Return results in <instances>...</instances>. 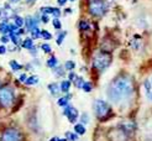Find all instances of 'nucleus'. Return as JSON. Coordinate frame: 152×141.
<instances>
[{"label": "nucleus", "mask_w": 152, "mask_h": 141, "mask_svg": "<svg viewBox=\"0 0 152 141\" xmlns=\"http://www.w3.org/2000/svg\"><path fill=\"white\" fill-rule=\"evenodd\" d=\"M136 91L135 80L130 74H119L106 87V96L115 105H127Z\"/></svg>", "instance_id": "obj_1"}, {"label": "nucleus", "mask_w": 152, "mask_h": 141, "mask_svg": "<svg viewBox=\"0 0 152 141\" xmlns=\"http://www.w3.org/2000/svg\"><path fill=\"white\" fill-rule=\"evenodd\" d=\"M113 61L110 52H105L103 50L96 51L92 57V68L98 73L104 72L106 68H109Z\"/></svg>", "instance_id": "obj_2"}, {"label": "nucleus", "mask_w": 152, "mask_h": 141, "mask_svg": "<svg viewBox=\"0 0 152 141\" xmlns=\"http://www.w3.org/2000/svg\"><path fill=\"white\" fill-rule=\"evenodd\" d=\"M93 113L98 120L106 121L113 115L111 105L103 99H95L93 102Z\"/></svg>", "instance_id": "obj_3"}, {"label": "nucleus", "mask_w": 152, "mask_h": 141, "mask_svg": "<svg viewBox=\"0 0 152 141\" xmlns=\"http://www.w3.org/2000/svg\"><path fill=\"white\" fill-rule=\"evenodd\" d=\"M108 9L105 0H88V12L92 18H103L108 12Z\"/></svg>", "instance_id": "obj_4"}, {"label": "nucleus", "mask_w": 152, "mask_h": 141, "mask_svg": "<svg viewBox=\"0 0 152 141\" xmlns=\"http://www.w3.org/2000/svg\"><path fill=\"white\" fill-rule=\"evenodd\" d=\"M15 103V91L10 85L0 87V107L7 109L14 105Z\"/></svg>", "instance_id": "obj_5"}, {"label": "nucleus", "mask_w": 152, "mask_h": 141, "mask_svg": "<svg viewBox=\"0 0 152 141\" xmlns=\"http://www.w3.org/2000/svg\"><path fill=\"white\" fill-rule=\"evenodd\" d=\"M0 141H24V135L16 128H7L3 131Z\"/></svg>", "instance_id": "obj_6"}, {"label": "nucleus", "mask_w": 152, "mask_h": 141, "mask_svg": "<svg viewBox=\"0 0 152 141\" xmlns=\"http://www.w3.org/2000/svg\"><path fill=\"white\" fill-rule=\"evenodd\" d=\"M108 139L109 141H127L129 135L121 126H116V128H113L111 130H109Z\"/></svg>", "instance_id": "obj_7"}, {"label": "nucleus", "mask_w": 152, "mask_h": 141, "mask_svg": "<svg viewBox=\"0 0 152 141\" xmlns=\"http://www.w3.org/2000/svg\"><path fill=\"white\" fill-rule=\"evenodd\" d=\"M63 115L68 119L69 123L75 124V121H77V119L79 116V113H78L77 108H74L73 105H71V104H68V105L64 107V109H63Z\"/></svg>", "instance_id": "obj_8"}, {"label": "nucleus", "mask_w": 152, "mask_h": 141, "mask_svg": "<svg viewBox=\"0 0 152 141\" xmlns=\"http://www.w3.org/2000/svg\"><path fill=\"white\" fill-rule=\"evenodd\" d=\"M41 21V16L39 14L34 15V16H26L25 18V24L24 26L26 27L27 31H31L32 28L35 27H39V22Z\"/></svg>", "instance_id": "obj_9"}, {"label": "nucleus", "mask_w": 152, "mask_h": 141, "mask_svg": "<svg viewBox=\"0 0 152 141\" xmlns=\"http://www.w3.org/2000/svg\"><path fill=\"white\" fill-rule=\"evenodd\" d=\"M71 99H72V94L71 93H68L64 96H61V98H58V100H57L58 107H61V108L67 107L68 104H71Z\"/></svg>", "instance_id": "obj_10"}, {"label": "nucleus", "mask_w": 152, "mask_h": 141, "mask_svg": "<svg viewBox=\"0 0 152 141\" xmlns=\"http://www.w3.org/2000/svg\"><path fill=\"white\" fill-rule=\"evenodd\" d=\"M90 22L88 21V20H86V19H82V20H79V22H78V28L82 32H86V31H89L90 30Z\"/></svg>", "instance_id": "obj_11"}, {"label": "nucleus", "mask_w": 152, "mask_h": 141, "mask_svg": "<svg viewBox=\"0 0 152 141\" xmlns=\"http://www.w3.org/2000/svg\"><path fill=\"white\" fill-rule=\"evenodd\" d=\"M47 88H48L50 93H51L53 96H57V95H59V93H61V88H59V84H58V83H50Z\"/></svg>", "instance_id": "obj_12"}, {"label": "nucleus", "mask_w": 152, "mask_h": 141, "mask_svg": "<svg viewBox=\"0 0 152 141\" xmlns=\"http://www.w3.org/2000/svg\"><path fill=\"white\" fill-rule=\"evenodd\" d=\"M72 87V82L71 80H68V79H64L61 82V84H59V88H61V92L62 93H68L69 92V89Z\"/></svg>", "instance_id": "obj_13"}, {"label": "nucleus", "mask_w": 152, "mask_h": 141, "mask_svg": "<svg viewBox=\"0 0 152 141\" xmlns=\"http://www.w3.org/2000/svg\"><path fill=\"white\" fill-rule=\"evenodd\" d=\"M74 132L78 134L79 136L84 135L87 132V129H86V125H83L82 123H78V124H74Z\"/></svg>", "instance_id": "obj_14"}, {"label": "nucleus", "mask_w": 152, "mask_h": 141, "mask_svg": "<svg viewBox=\"0 0 152 141\" xmlns=\"http://www.w3.org/2000/svg\"><path fill=\"white\" fill-rule=\"evenodd\" d=\"M34 46H35V45H34V40L31 39V37H26V39L21 42V47L25 48V50H31Z\"/></svg>", "instance_id": "obj_15"}, {"label": "nucleus", "mask_w": 152, "mask_h": 141, "mask_svg": "<svg viewBox=\"0 0 152 141\" xmlns=\"http://www.w3.org/2000/svg\"><path fill=\"white\" fill-rule=\"evenodd\" d=\"M52 71H53V73H55V76H56L57 78H58V77H63L64 74H66L64 67H63V66H59V64H57Z\"/></svg>", "instance_id": "obj_16"}, {"label": "nucleus", "mask_w": 152, "mask_h": 141, "mask_svg": "<svg viewBox=\"0 0 152 141\" xmlns=\"http://www.w3.org/2000/svg\"><path fill=\"white\" fill-rule=\"evenodd\" d=\"M58 64V59H57V57L56 56H50V58L47 59V62H46V66L48 67V68H51V69H53Z\"/></svg>", "instance_id": "obj_17"}, {"label": "nucleus", "mask_w": 152, "mask_h": 141, "mask_svg": "<svg viewBox=\"0 0 152 141\" xmlns=\"http://www.w3.org/2000/svg\"><path fill=\"white\" fill-rule=\"evenodd\" d=\"M11 19L14 20V24L16 25L19 28H20V27H24V24H25V19H24V18L19 16V15H14Z\"/></svg>", "instance_id": "obj_18"}, {"label": "nucleus", "mask_w": 152, "mask_h": 141, "mask_svg": "<svg viewBox=\"0 0 152 141\" xmlns=\"http://www.w3.org/2000/svg\"><path fill=\"white\" fill-rule=\"evenodd\" d=\"M37 83H39V77L35 76V74L27 77V79L25 80V84H26V85H35V84H37Z\"/></svg>", "instance_id": "obj_19"}, {"label": "nucleus", "mask_w": 152, "mask_h": 141, "mask_svg": "<svg viewBox=\"0 0 152 141\" xmlns=\"http://www.w3.org/2000/svg\"><path fill=\"white\" fill-rule=\"evenodd\" d=\"M66 36H67V31H61V30H59V32L57 34V39H56V42H57L58 46H61V45L63 43Z\"/></svg>", "instance_id": "obj_20"}, {"label": "nucleus", "mask_w": 152, "mask_h": 141, "mask_svg": "<svg viewBox=\"0 0 152 141\" xmlns=\"http://www.w3.org/2000/svg\"><path fill=\"white\" fill-rule=\"evenodd\" d=\"M9 64H10V68H11L14 72H18V71L22 69V66H21L18 61H15V59H11V61L9 62Z\"/></svg>", "instance_id": "obj_21"}, {"label": "nucleus", "mask_w": 152, "mask_h": 141, "mask_svg": "<svg viewBox=\"0 0 152 141\" xmlns=\"http://www.w3.org/2000/svg\"><path fill=\"white\" fill-rule=\"evenodd\" d=\"M66 139H67V141H78L79 135H78V134H75V132L67 131L66 132Z\"/></svg>", "instance_id": "obj_22"}, {"label": "nucleus", "mask_w": 152, "mask_h": 141, "mask_svg": "<svg viewBox=\"0 0 152 141\" xmlns=\"http://www.w3.org/2000/svg\"><path fill=\"white\" fill-rule=\"evenodd\" d=\"M84 78L83 77H80V76H77V78H75L74 80H73V83H74V87L75 88H78V89H82V87H83V84H84Z\"/></svg>", "instance_id": "obj_23"}, {"label": "nucleus", "mask_w": 152, "mask_h": 141, "mask_svg": "<svg viewBox=\"0 0 152 141\" xmlns=\"http://www.w3.org/2000/svg\"><path fill=\"white\" fill-rule=\"evenodd\" d=\"M30 32H31V39L32 40H37V39H40V37H41V30L39 27L32 28Z\"/></svg>", "instance_id": "obj_24"}, {"label": "nucleus", "mask_w": 152, "mask_h": 141, "mask_svg": "<svg viewBox=\"0 0 152 141\" xmlns=\"http://www.w3.org/2000/svg\"><path fill=\"white\" fill-rule=\"evenodd\" d=\"M82 89L86 93H90V92L93 91V83H92V82H84V84H83Z\"/></svg>", "instance_id": "obj_25"}, {"label": "nucleus", "mask_w": 152, "mask_h": 141, "mask_svg": "<svg viewBox=\"0 0 152 141\" xmlns=\"http://www.w3.org/2000/svg\"><path fill=\"white\" fill-rule=\"evenodd\" d=\"M75 68V62L74 61H66L64 63V69L68 71V72H71Z\"/></svg>", "instance_id": "obj_26"}, {"label": "nucleus", "mask_w": 152, "mask_h": 141, "mask_svg": "<svg viewBox=\"0 0 152 141\" xmlns=\"http://www.w3.org/2000/svg\"><path fill=\"white\" fill-rule=\"evenodd\" d=\"M89 121H90V118H89L88 113H83L80 115V123L83 125H87V124H89Z\"/></svg>", "instance_id": "obj_27"}, {"label": "nucleus", "mask_w": 152, "mask_h": 141, "mask_svg": "<svg viewBox=\"0 0 152 141\" xmlns=\"http://www.w3.org/2000/svg\"><path fill=\"white\" fill-rule=\"evenodd\" d=\"M52 24H53V27H55L56 30H58V31H59L61 28H62V22H61V20H59L58 18L53 19V20H52Z\"/></svg>", "instance_id": "obj_28"}, {"label": "nucleus", "mask_w": 152, "mask_h": 141, "mask_svg": "<svg viewBox=\"0 0 152 141\" xmlns=\"http://www.w3.org/2000/svg\"><path fill=\"white\" fill-rule=\"evenodd\" d=\"M41 37L43 40H51L53 36L50 31H47V30H41Z\"/></svg>", "instance_id": "obj_29"}, {"label": "nucleus", "mask_w": 152, "mask_h": 141, "mask_svg": "<svg viewBox=\"0 0 152 141\" xmlns=\"http://www.w3.org/2000/svg\"><path fill=\"white\" fill-rule=\"evenodd\" d=\"M41 50L45 52V53H51L52 52V47H51V45H48V43H42L41 45Z\"/></svg>", "instance_id": "obj_30"}, {"label": "nucleus", "mask_w": 152, "mask_h": 141, "mask_svg": "<svg viewBox=\"0 0 152 141\" xmlns=\"http://www.w3.org/2000/svg\"><path fill=\"white\" fill-rule=\"evenodd\" d=\"M61 14H62V12H61V9H59V7H52L51 15H52L53 18H59V16H61Z\"/></svg>", "instance_id": "obj_31"}, {"label": "nucleus", "mask_w": 152, "mask_h": 141, "mask_svg": "<svg viewBox=\"0 0 152 141\" xmlns=\"http://www.w3.org/2000/svg\"><path fill=\"white\" fill-rule=\"evenodd\" d=\"M143 88H145V91H146V93L147 92H150V91H152V84H151V82L147 79V80H145V83H143Z\"/></svg>", "instance_id": "obj_32"}, {"label": "nucleus", "mask_w": 152, "mask_h": 141, "mask_svg": "<svg viewBox=\"0 0 152 141\" xmlns=\"http://www.w3.org/2000/svg\"><path fill=\"white\" fill-rule=\"evenodd\" d=\"M0 41H1L4 45L9 43V42H10V37H9V35H3L1 37H0Z\"/></svg>", "instance_id": "obj_33"}, {"label": "nucleus", "mask_w": 152, "mask_h": 141, "mask_svg": "<svg viewBox=\"0 0 152 141\" xmlns=\"http://www.w3.org/2000/svg\"><path fill=\"white\" fill-rule=\"evenodd\" d=\"M75 78H77V74H75L73 71H71L69 73H68V80H71V82H73Z\"/></svg>", "instance_id": "obj_34"}, {"label": "nucleus", "mask_w": 152, "mask_h": 141, "mask_svg": "<svg viewBox=\"0 0 152 141\" xmlns=\"http://www.w3.org/2000/svg\"><path fill=\"white\" fill-rule=\"evenodd\" d=\"M41 21L45 22V24H47V22L50 21V15H42L41 14Z\"/></svg>", "instance_id": "obj_35"}, {"label": "nucleus", "mask_w": 152, "mask_h": 141, "mask_svg": "<svg viewBox=\"0 0 152 141\" xmlns=\"http://www.w3.org/2000/svg\"><path fill=\"white\" fill-rule=\"evenodd\" d=\"M6 51H7V48H6L5 45H0V56L5 55V53H6Z\"/></svg>", "instance_id": "obj_36"}, {"label": "nucleus", "mask_w": 152, "mask_h": 141, "mask_svg": "<svg viewBox=\"0 0 152 141\" xmlns=\"http://www.w3.org/2000/svg\"><path fill=\"white\" fill-rule=\"evenodd\" d=\"M26 79H27V74H26V73H21L20 77H19V80H20V82H24V83H25Z\"/></svg>", "instance_id": "obj_37"}, {"label": "nucleus", "mask_w": 152, "mask_h": 141, "mask_svg": "<svg viewBox=\"0 0 152 141\" xmlns=\"http://www.w3.org/2000/svg\"><path fill=\"white\" fill-rule=\"evenodd\" d=\"M28 51H30V53H31V55H32L34 57H35V56L37 55V47H36V46H34V47H32L31 50H28Z\"/></svg>", "instance_id": "obj_38"}, {"label": "nucleus", "mask_w": 152, "mask_h": 141, "mask_svg": "<svg viewBox=\"0 0 152 141\" xmlns=\"http://www.w3.org/2000/svg\"><path fill=\"white\" fill-rule=\"evenodd\" d=\"M67 1H68V0H57V4H58L59 6H63V5H66Z\"/></svg>", "instance_id": "obj_39"}, {"label": "nucleus", "mask_w": 152, "mask_h": 141, "mask_svg": "<svg viewBox=\"0 0 152 141\" xmlns=\"http://www.w3.org/2000/svg\"><path fill=\"white\" fill-rule=\"evenodd\" d=\"M146 98H147L150 102H152V91H150V92L146 93Z\"/></svg>", "instance_id": "obj_40"}, {"label": "nucleus", "mask_w": 152, "mask_h": 141, "mask_svg": "<svg viewBox=\"0 0 152 141\" xmlns=\"http://www.w3.org/2000/svg\"><path fill=\"white\" fill-rule=\"evenodd\" d=\"M25 1H26V4H28V5H34V4L37 1V0H25Z\"/></svg>", "instance_id": "obj_41"}, {"label": "nucleus", "mask_w": 152, "mask_h": 141, "mask_svg": "<svg viewBox=\"0 0 152 141\" xmlns=\"http://www.w3.org/2000/svg\"><path fill=\"white\" fill-rule=\"evenodd\" d=\"M9 1L11 3V4H16V3H19L20 0H9Z\"/></svg>", "instance_id": "obj_42"}, {"label": "nucleus", "mask_w": 152, "mask_h": 141, "mask_svg": "<svg viewBox=\"0 0 152 141\" xmlns=\"http://www.w3.org/2000/svg\"><path fill=\"white\" fill-rule=\"evenodd\" d=\"M64 12H66V14H68V12H72V10H71V9H66V10H64Z\"/></svg>", "instance_id": "obj_43"}, {"label": "nucleus", "mask_w": 152, "mask_h": 141, "mask_svg": "<svg viewBox=\"0 0 152 141\" xmlns=\"http://www.w3.org/2000/svg\"><path fill=\"white\" fill-rule=\"evenodd\" d=\"M57 139H58V137H57V136H55V137H52L50 141H57Z\"/></svg>", "instance_id": "obj_44"}, {"label": "nucleus", "mask_w": 152, "mask_h": 141, "mask_svg": "<svg viewBox=\"0 0 152 141\" xmlns=\"http://www.w3.org/2000/svg\"><path fill=\"white\" fill-rule=\"evenodd\" d=\"M57 141H67V139H66V137H64V139H59V137H58Z\"/></svg>", "instance_id": "obj_45"}, {"label": "nucleus", "mask_w": 152, "mask_h": 141, "mask_svg": "<svg viewBox=\"0 0 152 141\" xmlns=\"http://www.w3.org/2000/svg\"><path fill=\"white\" fill-rule=\"evenodd\" d=\"M1 16H3V11H1V10H0V18H1Z\"/></svg>", "instance_id": "obj_46"}, {"label": "nucleus", "mask_w": 152, "mask_h": 141, "mask_svg": "<svg viewBox=\"0 0 152 141\" xmlns=\"http://www.w3.org/2000/svg\"><path fill=\"white\" fill-rule=\"evenodd\" d=\"M68 1H72V3H74V1H75V0H68Z\"/></svg>", "instance_id": "obj_47"}, {"label": "nucleus", "mask_w": 152, "mask_h": 141, "mask_svg": "<svg viewBox=\"0 0 152 141\" xmlns=\"http://www.w3.org/2000/svg\"><path fill=\"white\" fill-rule=\"evenodd\" d=\"M150 82H151V84H152V78H151V80H150Z\"/></svg>", "instance_id": "obj_48"}]
</instances>
